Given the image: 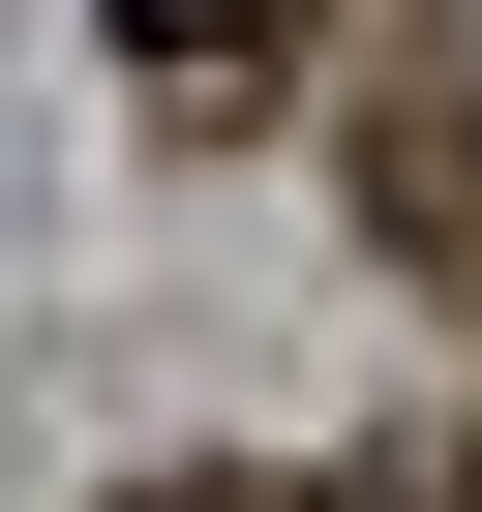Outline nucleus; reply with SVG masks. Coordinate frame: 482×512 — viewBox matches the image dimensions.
<instances>
[{"label": "nucleus", "mask_w": 482, "mask_h": 512, "mask_svg": "<svg viewBox=\"0 0 482 512\" xmlns=\"http://www.w3.org/2000/svg\"><path fill=\"white\" fill-rule=\"evenodd\" d=\"M91 31H121L151 91H272V61H302V0H91Z\"/></svg>", "instance_id": "obj_2"}, {"label": "nucleus", "mask_w": 482, "mask_h": 512, "mask_svg": "<svg viewBox=\"0 0 482 512\" xmlns=\"http://www.w3.org/2000/svg\"><path fill=\"white\" fill-rule=\"evenodd\" d=\"M362 241L392 272H482V31H392L362 61Z\"/></svg>", "instance_id": "obj_1"}, {"label": "nucleus", "mask_w": 482, "mask_h": 512, "mask_svg": "<svg viewBox=\"0 0 482 512\" xmlns=\"http://www.w3.org/2000/svg\"><path fill=\"white\" fill-rule=\"evenodd\" d=\"M121 512H272V482H121Z\"/></svg>", "instance_id": "obj_3"}]
</instances>
